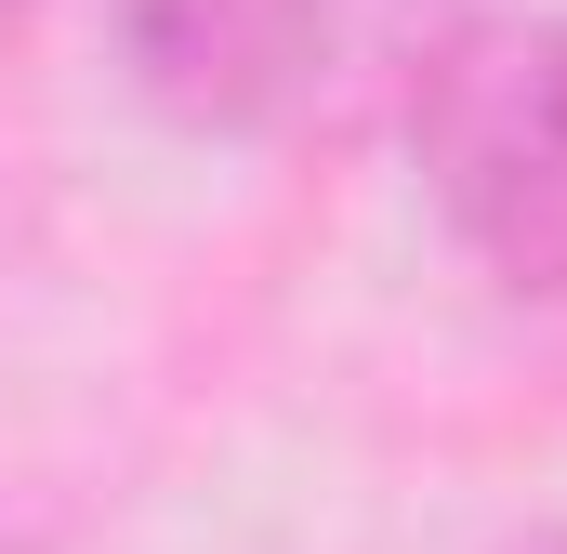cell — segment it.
<instances>
[{
  "label": "cell",
  "mask_w": 567,
  "mask_h": 554,
  "mask_svg": "<svg viewBox=\"0 0 567 554\" xmlns=\"http://www.w3.org/2000/svg\"><path fill=\"white\" fill-rule=\"evenodd\" d=\"M27 13H40V0H0V27H27Z\"/></svg>",
  "instance_id": "277c9868"
},
{
  "label": "cell",
  "mask_w": 567,
  "mask_h": 554,
  "mask_svg": "<svg viewBox=\"0 0 567 554\" xmlns=\"http://www.w3.org/2000/svg\"><path fill=\"white\" fill-rule=\"evenodd\" d=\"M396 133L435 238L502 304L567 317V13L462 0L396 53Z\"/></svg>",
  "instance_id": "6da1fadb"
},
{
  "label": "cell",
  "mask_w": 567,
  "mask_h": 554,
  "mask_svg": "<svg viewBox=\"0 0 567 554\" xmlns=\"http://www.w3.org/2000/svg\"><path fill=\"white\" fill-rule=\"evenodd\" d=\"M502 554H567V515H542V529H515Z\"/></svg>",
  "instance_id": "3957f363"
},
{
  "label": "cell",
  "mask_w": 567,
  "mask_h": 554,
  "mask_svg": "<svg viewBox=\"0 0 567 554\" xmlns=\"http://www.w3.org/2000/svg\"><path fill=\"white\" fill-rule=\"evenodd\" d=\"M383 40L396 0H120V80L185 145H278L330 120Z\"/></svg>",
  "instance_id": "7a4b0ae2"
}]
</instances>
